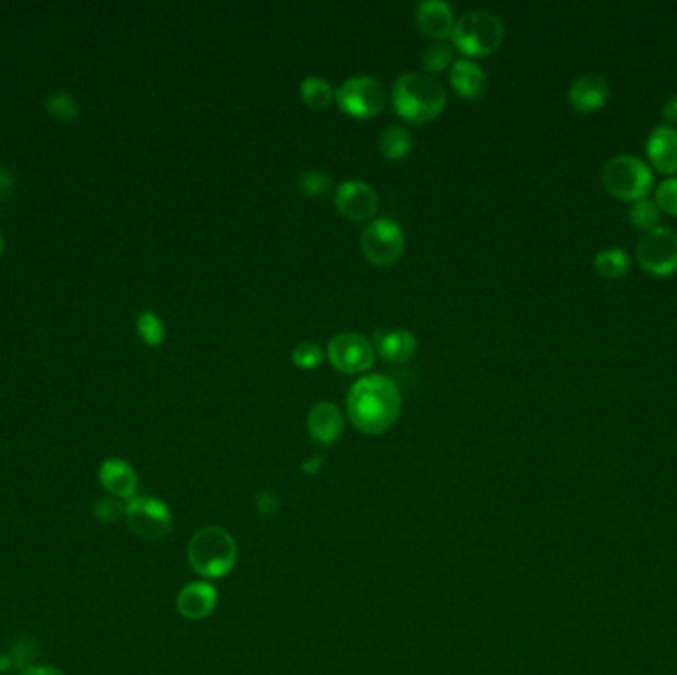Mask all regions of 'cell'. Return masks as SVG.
Masks as SVG:
<instances>
[{"label":"cell","instance_id":"obj_36","mask_svg":"<svg viewBox=\"0 0 677 675\" xmlns=\"http://www.w3.org/2000/svg\"><path fill=\"white\" fill-rule=\"evenodd\" d=\"M12 668V660L8 654H0V672H6Z\"/></svg>","mask_w":677,"mask_h":675},{"label":"cell","instance_id":"obj_18","mask_svg":"<svg viewBox=\"0 0 677 675\" xmlns=\"http://www.w3.org/2000/svg\"><path fill=\"white\" fill-rule=\"evenodd\" d=\"M375 345L385 361L406 363L414 357L418 341L408 329H390L375 333Z\"/></svg>","mask_w":677,"mask_h":675},{"label":"cell","instance_id":"obj_17","mask_svg":"<svg viewBox=\"0 0 677 675\" xmlns=\"http://www.w3.org/2000/svg\"><path fill=\"white\" fill-rule=\"evenodd\" d=\"M99 482L115 499H133L137 491V474L125 460L111 458L99 468Z\"/></svg>","mask_w":677,"mask_h":675},{"label":"cell","instance_id":"obj_7","mask_svg":"<svg viewBox=\"0 0 677 675\" xmlns=\"http://www.w3.org/2000/svg\"><path fill=\"white\" fill-rule=\"evenodd\" d=\"M125 521L133 535L145 541H157L171 533L173 513L157 497H133L125 503Z\"/></svg>","mask_w":677,"mask_h":675},{"label":"cell","instance_id":"obj_33","mask_svg":"<svg viewBox=\"0 0 677 675\" xmlns=\"http://www.w3.org/2000/svg\"><path fill=\"white\" fill-rule=\"evenodd\" d=\"M662 113H664V117H666V121H668V125H672V127H676L677 125V94L676 96L670 97L666 103H664V107H662Z\"/></svg>","mask_w":677,"mask_h":675},{"label":"cell","instance_id":"obj_34","mask_svg":"<svg viewBox=\"0 0 677 675\" xmlns=\"http://www.w3.org/2000/svg\"><path fill=\"white\" fill-rule=\"evenodd\" d=\"M10 191H12V177L4 169H0V202L8 198Z\"/></svg>","mask_w":677,"mask_h":675},{"label":"cell","instance_id":"obj_23","mask_svg":"<svg viewBox=\"0 0 677 675\" xmlns=\"http://www.w3.org/2000/svg\"><path fill=\"white\" fill-rule=\"evenodd\" d=\"M628 218H630V222L636 226V228H640V230H644V232H650V230H654V228H658L660 226V218H662V210H660V206L656 204V200H652V198H640V200H634L632 202V206H630V210H628Z\"/></svg>","mask_w":677,"mask_h":675},{"label":"cell","instance_id":"obj_1","mask_svg":"<svg viewBox=\"0 0 677 675\" xmlns=\"http://www.w3.org/2000/svg\"><path fill=\"white\" fill-rule=\"evenodd\" d=\"M400 410V388L385 375H365L355 381L347 392L349 420L359 432L367 436H379L390 430L396 424Z\"/></svg>","mask_w":677,"mask_h":675},{"label":"cell","instance_id":"obj_12","mask_svg":"<svg viewBox=\"0 0 677 675\" xmlns=\"http://www.w3.org/2000/svg\"><path fill=\"white\" fill-rule=\"evenodd\" d=\"M345 430V418L335 402L321 400L307 412V432L323 446L335 444Z\"/></svg>","mask_w":677,"mask_h":675},{"label":"cell","instance_id":"obj_14","mask_svg":"<svg viewBox=\"0 0 677 675\" xmlns=\"http://www.w3.org/2000/svg\"><path fill=\"white\" fill-rule=\"evenodd\" d=\"M416 26L418 30L432 40H446L452 36L456 18L454 10L444 0H422L416 6Z\"/></svg>","mask_w":677,"mask_h":675},{"label":"cell","instance_id":"obj_15","mask_svg":"<svg viewBox=\"0 0 677 675\" xmlns=\"http://www.w3.org/2000/svg\"><path fill=\"white\" fill-rule=\"evenodd\" d=\"M218 606V590L210 580L189 582L177 596L179 612L189 620H204Z\"/></svg>","mask_w":677,"mask_h":675},{"label":"cell","instance_id":"obj_35","mask_svg":"<svg viewBox=\"0 0 677 675\" xmlns=\"http://www.w3.org/2000/svg\"><path fill=\"white\" fill-rule=\"evenodd\" d=\"M20 675H64L60 674L58 670H54V668H44V666H40V668H28L26 672H22Z\"/></svg>","mask_w":677,"mask_h":675},{"label":"cell","instance_id":"obj_24","mask_svg":"<svg viewBox=\"0 0 677 675\" xmlns=\"http://www.w3.org/2000/svg\"><path fill=\"white\" fill-rule=\"evenodd\" d=\"M454 60V50L444 40H432L422 52V64L428 72H442Z\"/></svg>","mask_w":677,"mask_h":675},{"label":"cell","instance_id":"obj_37","mask_svg":"<svg viewBox=\"0 0 677 675\" xmlns=\"http://www.w3.org/2000/svg\"><path fill=\"white\" fill-rule=\"evenodd\" d=\"M4 252V240H2V234H0V254Z\"/></svg>","mask_w":677,"mask_h":675},{"label":"cell","instance_id":"obj_16","mask_svg":"<svg viewBox=\"0 0 677 675\" xmlns=\"http://www.w3.org/2000/svg\"><path fill=\"white\" fill-rule=\"evenodd\" d=\"M608 99H610V88L606 80L598 74L579 76L569 88L571 105L582 113L602 109L608 103Z\"/></svg>","mask_w":677,"mask_h":675},{"label":"cell","instance_id":"obj_9","mask_svg":"<svg viewBox=\"0 0 677 675\" xmlns=\"http://www.w3.org/2000/svg\"><path fill=\"white\" fill-rule=\"evenodd\" d=\"M640 266L656 276L670 278L677 272V232L668 226H658L646 232L638 244Z\"/></svg>","mask_w":677,"mask_h":675},{"label":"cell","instance_id":"obj_22","mask_svg":"<svg viewBox=\"0 0 677 675\" xmlns=\"http://www.w3.org/2000/svg\"><path fill=\"white\" fill-rule=\"evenodd\" d=\"M379 147L388 161H398V159H404L412 151V137L404 127L388 125L379 137Z\"/></svg>","mask_w":677,"mask_h":675},{"label":"cell","instance_id":"obj_4","mask_svg":"<svg viewBox=\"0 0 677 675\" xmlns=\"http://www.w3.org/2000/svg\"><path fill=\"white\" fill-rule=\"evenodd\" d=\"M503 36H505L503 20L487 8H474L464 12L460 18H456L452 30L454 46L466 56L491 54L501 46Z\"/></svg>","mask_w":677,"mask_h":675},{"label":"cell","instance_id":"obj_13","mask_svg":"<svg viewBox=\"0 0 677 675\" xmlns=\"http://www.w3.org/2000/svg\"><path fill=\"white\" fill-rule=\"evenodd\" d=\"M646 155L650 165L664 175L677 173V127L656 125L646 141Z\"/></svg>","mask_w":677,"mask_h":675},{"label":"cell","instance_id":"obj_19","mask_svg":"<svg viewBox=\"0 0 677 675\" xmlns=\"http://www.w3.org/2000/svg\"><path fill=\"white\" fill-rule=\"evenodd\" d=\"M450 82L454 90L464 97H476L484 90L485 74L480 64L470 58H460L452 64Z\"/></svg>","mask_w":677,"mask_h":675},{"label":"cell","instance_id":"obj_21","mask_svg":"<svg viewBox=\"0 0 677 675\" xmlns=\"http://www.w3.org/2000/svg\"><path fill=\"white\" fill-rule=\"evenodd\" d=\"M299 94H301V99L313 109H325L335 99L333 86L323 76H317V74H309L301 80Z\"/></svg>","mask_w":677,"mask_h":675},{"label":"cell","instance_id":"obj_27","mask_svg":"<svg viewBox=\"0 0 677 675\" xmlns=\"http://www.w3.org/2000/svg\"><path fill=\"white\" fill-rule=\"evenodd\" d=\"M291 361L299 369H315L323 361V349L313 341H301L293 347Z\"/></svg>","mask_w":677,"mask_h":675},{"label":"cell","instance_id":"obj_20","mask_svg":"<svg viewBox=\"0 0 677 675\" xmlns=\"http://www.w3.org/2000/svg\"><path fill=\"white\" fill-rule=\"evenodd\" d=\"M594 270L608 280H616L628 274L630 256L624 248H606L594 256Z\"/></svg>","mask_w":677,"mask_h":675},{"label":"cell","instance_id":"obj_6","mask_svg":"<svg viewBox=\"0 0 677 675\" xmlns=\"http://www.w3.org/2000/svg\"><path fill=\"white\" fill-rule=\"evenodd\" d=\"M339 107L353 117L369 119L383 111L387 103V92L379 78L369 74H357L347 78L339 90H335Z\"/></svg>","mask_w":677,"mask_h":675},{"label":"cell","instance_id":"obj_25","mask_svg":"<svg viewBox=\"0 0 677 675\" xmlns=\"http://www.w3.org/2000/svg\"><path fill=\"white\" fill-rule=\"evenodd\" d=\"M137 333L149 347H159L165 341V325L153 311H145L137 317Z\"/></svg>","mask_w":677,"mask_h":675},{"label":"cell","instance_id":"obj_8","mask_svg":"<svg viewBox=\"0 0 677 675\" xmlns=\"http://www.w3.org/2000/svg\"><path fill=\"white\" fill-rule=\"evenodd\" d=\"M404 232L394 218H373L363 230L361 248L369 262L375 266H390L404 252Z\"/></svg>","mask_w":677,"mask_h":675},{"label":"cell","instance_id":"obj_31","mask_svg":"<svg viewBox=\"0 0 677 675\" xmlns=\"http://www.w3.org/2000/svg\"><path fill=\"white\" fill-rule=\"evenodd\" d=\"M8 656H10V660H12V666L24 668V666H28V664L38 656V648H36V644L30 642V640H20V642H16V644L12 646V650H10Z\"/></svg>","mask_w":677,"mask_h":675},{"label":"cell","instance_id":"obj_5","mask_svg":"<svg viewBox=\"0 0 677 675\" xmlns=\"http://www.w3.org/2000/svg\"><path fill=\"white\" fill-rule=\"evenodd\" d=\"M600 177L608 193L628 202L646 198L654 185L652 167L636 155H616L608 159Z\"/></svg>","mask_w":677,"mask_h":675},{"label":"cell","instance_id":"obj_10","mask_svg":"<svg viewBox=\"0 0 677 675\" xmlns=\"http://www.w3.org/2000/svg\"><path fill=\"white\" fill-rule=\"evenodd\" d=\"M327 357L337 371L357 375L375 365V347L361 333L343 331L329 341Z\"/></svg>","mask_w":677,"mask_h":675},{"label":"cell","instance_id":"obj_2","mask_svg":"<svg viewBox=\"0 0 677 675\" xmlns=\"http://www.w3.org/2000/svg\"><path fill=\"white\" fill-rule=\"evenodd\" d=\"M446 90L430 74L406 72L392 86V105L396 113L412 123H428L446 107Z\"/></svg>","mask_w":677,"mask_h":675},{"label":"cell","instance_id":"obj_3","mask_svg":"<svg viewBox=\"0 0 677 675\" xmlns=\"http://www.w3.org/2000/svg\"><path fill=\"white\" fill-rule=\"evenodd\" d=\"M189 565L198 577L216 580L232 573L238 561V545L224 527L208 525L194 533L187 547Z\"/></svg>","mask_w":677,"mask_h":675},{"label":"cell","instance_id":"obj_32","mask_svg":"<svg viewBox=\"0 0 677 675\" xmlns=\"http://www.w3.org/2000/svg\"><path fill=\"white\" fill-rule=\"evenodd\" d=\"M258 509L264 513V515H272L274 511H278V495L270 493V499H266V495L262 493L258 497Z\"/></svg>","mask_w":677,"mask_h":675},{"label":"cell","instance_id":"obj_28","mask_svg":"<svg viewBox=\"0 0 677 675\" xmlns=\"http://www.w3.org/2000/svg\"><path fill=\"white\" fill-rule=\"evenodd\" d=\"M46 109L60 121H72L78 117V105L68 94H54L48 97Z\"/></svg>","mask_w":677,"mask_h":675},{"label":"cell","instance_id":"obj_29","mask_svg":"<svg viewBox=\"0 0 677 675\" xmlns=\"http://www.w3.org/2000/svg\"><path fill=\"white\" fill-rule=\"evenodd\" d=\"M656 204L660 206L662 212H668L672 216H677V175L668 177L662 181L656 189Z\"/></svg>","mask_w":677,"mask_h":675},{"label":"cell","instance_id":"obj_30","mask_svg":"<svg viewBox=\"0 0 677 675\" xmlns=\"http://www.w3.org/2000/svg\"><path fill=\"white\" fill-rule=\"evenodd\" d=\"M97 519L103 523H115L121 517H125V503H121L119 499H111V497H103L99 499L94 507Z\"/></svg>","mask_w":677,"mask_h":675},{"label":"cell","instance_id":"obj_26","mask_svg":"<svg viewBox=\"0 0 677 675\" xmlns=\"http://www.w3.org/2000/svg\"><path fill=\"white\" fill-rule=\"evenodd\" d=\"M297 185H299V191L307 196H319V194H325L327 191H331V177L321 171V169H307L299 175L297 179Z\"/></svg>","mask_w":677,"mask_h":675},{"label":"cell","instance_id":"obj_11","mask_svg":"<svg viewBox=\"0 0 677 675\" xmlns=\"http://www.w3.org/2000/svg\"><path fill=\"white\" fill-rule=\"evenodd\" d=\"M335 206L345 218L353 222H365V220H373V216L377 214L379 196L369 183L351 179L337 187Z\"/></svg>","mask_w":677,"mask_h":675}]
</instances>
